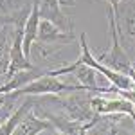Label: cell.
<instances>
[{
    "mask_svg": "<svg viewBox=\"0 0 135 135\" xmlns=\"http://www.w3.org/2000/svg\"><path fill=\"white\" fill-rule=\"evenodd\" d=\"M11 40H13V23H6L0 27V76H4L6 79L9 69Z\"/></svg>",
    "mask_w": 135,
    "mask_h": 135,
    "instance_id": "cell-8",
    "label": "cell"
},
{
    "mask_svg": "<svg viewBox=\"0 0 135 135\" xmlns=\"http://www.w3.org/2000/svg\"><path fill=\"white\" fill-rule=\"evenodd\" d=\"M36 40L42 43H52V45H69L74 43V32H65L49 20H40Z\"/></svg>",
    "mask_w": 135,
    "mask_h": 135,
    "instance_id": "cell-5",
    "label": "cell"
},
{
    "mask_svg": "<svg viewBox=\"0 0 135 135\" xmlns=\"http://www.w3.org/2000/svg\"><path fill=\"white\" fill-rule=\"evenodd\" d=\"M115 27L123 47H128L132 42L130 51L135 52V0H121L114 9Z\"/></svg>",
    "mask_w": 135,
    "mask_h": 135,
    "instance_id": "cell-3",
    "label": "cell"
},
{
    "mask_svg": "<svg viewBox=\"0 0 135 135\" xmlns=\"http://www.w3.org/2000/svg\"><path fill=\"white\" fill-rule=\"evenodd\" d=\"M117 135H133V133H130V132H126L123 128H119V130H117Z\"/></svg>",
    "mask_w": 135,
    "mask_h": 135,
    "instance_id": "cell-12",
    "label": "cell"
},
{
    "mask_svg": "<svg viewBox=\"0 0 135 135\" xmlns=\"http://www.w3.org/2000/svg\"><path fill=\"white\" fill-rule=\"evenodd\" d=\"M51 101L56 104L54 110L61 112L72 121L79 123H94L99 119L90 106V92L88 90H74V92H65V94H52Z\"/></svg>",
    "mask_w": 135,
    "mask_h": 135,
    "instance_id": "cell-1",
    "label": "cell"
},
{
    "mask_svg": "<svg viewBox=\"0 0 135 135\" xmlns=\"http://www.w3.org/2000/svg\"><path fill=\"white\" fill-rule=\"evenodd\" d=\"M103 2H106V4H108V7L115 9V7H117V4H119L121 0H103Z\"/></svg>",
    "mask_w": 135,
    "mask_h": 135,
    "instance_id": "cell-11",
    "label": "cell"
},
{
    "mask_svg": "<svg viewBox=\"0 0 135 135\" xmlns=\"http://www.w3.org/2000/svg\"><path fill=\"white\" fill-rule=\"evenodd\" d=\"M6 83H7V79H6L4 76H0V86H2V85H6Z\"/></svg>",
    "mask_w": 135,
    "mask_h": 135,
    "instance_id": "cell-13",
    "label": "cell"
},
{
    "mask_svg": "<svg viewBox=\"0 0 135 135\" xmlns=\"http://www.w3.org/2000/svg\"><path fill=\"white\" fill-rule=\"evenodd\" d=\"M32 106H34V99H31V97L25 99L4 123H0V135H13V132L16 130V126L20 124V121L32 110Z\"/></svg>",
    "mask_w": 135,
    "mask_h": 135,
    "instance_id": "cell-7",
    "label": "cell"
},
{
    "mask_svg": "<svg viewBox=\"0 0 135 135\" xmlns=\"http://www.w3.org/2000/svg\"><path fill=\"white\" fill-rule=\"evenodd\" d=\"M40 18L49 20L65 32H74V22L61 9V0H40Z\"/></svg>",
    "mask_w": 135,
    "mask_h": 135,
    "instance_id": "cell-4",
    "label": "cell"
},
{
    "mask_svg": "<svg viewBox=\"0 0 135 135\" xmlns=\"http://www.w3.org/2000/svg\"><path fill=\"white\" fill-rule=\"evenodd\" d=\"M18 97H15L13 94H0V123H4L13 112H15V101Z\"/></svg>",
    "mask_w": 135,
    "mask_h": 135,
    "instance_id": "cell-10",
    "label": "cell"
},
{
    "mask_svg": "<svg viewBox=\"0 0 135 135\" xmlns=\"http://www.w3.org/2000/svg\"><path fill=\"white\" fill-rule=\"evenodd\" d=\"M34 108V106H32ZM43 132H56L54 130V126H52L51 121H47V119H40L38 114L31 110L29 114L25 115L23 119L20 121V124L16 126V130L13 132V135H40Z\"/></svg>",
    "mask_w": 135,
    "mask_h": 135,
    "instance_id": "cell-6",
    "label": "cell"
},
{
    "mask_svg": "<svg viewBox=\"0 0 135 135\" xmlns=\"http://www.w3.org/2000/svg\"><path fill=\"white\" fill-rule=\"evenodd\" d=\"M54 135H65V133H60V132H54Z\"/></svg>",
    "mask_w": 135,
    "mask_h": 135,
    "instance_id": "cell-14",
    "label": "cell"
},
{
    "mask_svg": "<svg viewBox=\"0 0 135 135\" xmlns=\"http://www.w3.org/2000/svg\"><path fill=\"white\" fill-rule=\"evenodd\" d=\"M29 6H23V0H0V16L7 18L13 23L15 15H18Z\"/></svg>",
    "mask_w": 135,
    "mask_h": 135,
    "instance_id": "cell-9",
    "label": "cell"
},
{
    "mask_svg": "<svg viewBox=\"0 0 135 135\" xmlns=\"http://www.w3.org/2000/svg\"><path fill=\"white\" fill-rule=\"evenodd\" d=\"M79 49H81V51H79L78 60L81 63H85V65H88V67H92L94 70L97 74H101L103 78H106V81L110 85H114L115 88H119V90H132V88H135V81L130 76L117 72V70L103 65L101 61H97V60L94 58V54L90 52V47H88V38H86L85 32L79 34Z\"/></svg>",
    "mask_w": 135,
    "mask_h": 135,
    "instance_id": "cell-2",
    "label": "cell"
}]
</instances>
